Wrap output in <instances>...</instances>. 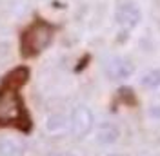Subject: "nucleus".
<instances>
[{"instance_id":"nucleus-5","label":"nucleus","mask_w":160,"mask_h":156,"mask_svg":"<svg viewBox=\"0 0 160 156\" xmlns=\"http://www.w3.org/2000/svg\"><path fill=\"white\" fill-rule=\"evenodd\" d=\"M115 20L122 29L129 31L133 27H137L142 20V11L135 2H124L120 4L117 11H115Z\"/></svg>"},{"instance_id":"nucleus-3","label":"nucleus","mask_w":160,"mask_h":156,"mask_svg":"<svg viewBox=\"0 0 160 156\" xmlns=\"http://www.w3.org/2000/svg\"><path fill=\"white\" fill-rule=\"evenodd\" d=\"M95 127V115L88 105H77L71 111L69 129L75 138H86Z\"/></svg>"},{"instance_id":"nucleus-2","label":"nucleus","mask_w":160,"mask_h":156,"mask_svg":"<svg viewBox=\"0 0 160 156\" xmlns=\"http://www.w3.org/2000/svg\"><path fill=\"white\" fill-rule=\"evenodd\" d=\"M55 37L53 26L48 24L46 20H37L33 22L28 29L24 31L22 37V53L26 56H37L51 44Z\"/></svg>"},{"instance_id":"nucleus-6","label":"nucleus","mask_w":160,"mask_h":156,"mask_svg":"<svg viewBox=\"0 0 160 156\" xmlns=\"http://www.w3.org/2000/svg\"><path fill=\"white\" fill-rule=\"evenodd\" d=\"M120 134H122V131H120L118 124H115L111 120H104L97 127V142L100 145H113V144H117L120 140Z\"/></svg>"},{"instance_id":"nucleus-1","label":"nucleus","mask_w":160,"mask_h":156,"mask_svg":"<svg viewBox=\"0 0 160 156\" xmlns=\"http://www.w3.org/2000/svg\"><path fill=\"white\" fill-rule=\"evenodd\" d=\"M26 104L13 82L0 87V127H28Z\"/></svg>"},{"instance_id":"nucleus-11","label":"nucleus","mask_w":160,"mask_h":156,"mask_svg":"<svg viewBox=\"0 0 160 156\" xmlns=\"http://www.w3.org/2000/svg\"><path fill=\"white\" fill-rule=\"evenodd\" d=\"M106 156H128V154H124V153H109V154H106Z\"/></svg>"},{"instance_id":"nucleus-8","label":"nucleus","mask_w":160,"mask_h":156,"mask_svg":"<svg viewBox=\"0 0 160 156\" xmlns=\"http://www.w3.org/2000/svg\"><path fill=\"white\" fill-rule=\"evenodd\" d=\"M140 84L148 89H158L160 87V69H151L140 78Z\"/></svg>"},{"instance_id":"nucleus-7","label":"nucleus","mask_w":160,"mask_h":156,"mask_svg":"<svg viewBox=\"0 0 160 156\" xmlns=\"http://www.w3.org/2000/svg\"><path fill=\"white\" fill-rule=\"evenodd\" d=\"M24 153V147L15 138H4L0 140V156H20Z\"/></svg>"},{"instance_id":"nucleus-4","label":"nucleus","mask_w":160,"mask_h":156,"mask_svg":"<svg viewBox=\"0 0 160 156\" xmlns=\"http://www.w3.org/2000/svg\"><path fill=\"white\" fill-rule=\"evenodd\" d=\"M104 71H106V75H108L109 80H113V82H124V80L133 76L135 66H133L131 60L124 58V56H111V58L106 60Z\"/></svg>"},{"instance_id":"nucleus-10","label":"nucleus","mask_w":160,"mask_h":156,"mask_svg":"<svg viewBox=\"0 0 160 156\" xmlns=\"http://www.w3.org/2000/svg\"><path fill=\"white\" fill-rule=\"evenodd\" d=\"M51 156H75L73 153H55V154H51Z\"/></svg>"},{"instance_id":"nucleus-9","label":"nucleus","mask_w":160,"mask_h":156,"mask_svg":"<svg viewBox=\"0 0 160 156\" xmlns=\"http://www.w3.org/2000/svg\"><path fill=\"white\" fill-rule=\"evenodd\" d=\"M149 116L158 120V118H160V105H153V107L149 109Z\"/></svg>"}]
</instances>
